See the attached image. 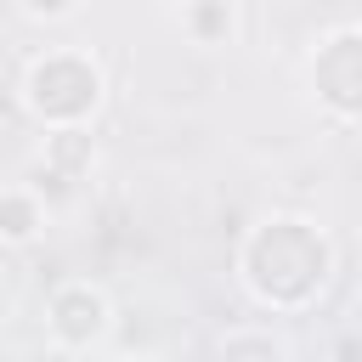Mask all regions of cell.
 <instances>
[{
    "instance_id": "1",
    "label": "cell",
    "mask_w": 362,
    "mask_h": 362,
    "mask_svg": "<svg viewBox=\"0 0 362 362\" xmlns=\"http://www.w3.org/2000/svg\"><path fill=\"white\" fill-rule=\"evenodd\" d=\"M28 232H34V209L23 198H11L6 204V238H28Z\"/></svg>"
}]
</instances>
